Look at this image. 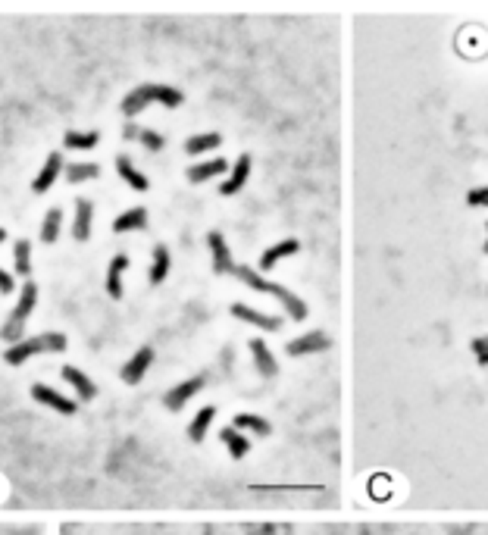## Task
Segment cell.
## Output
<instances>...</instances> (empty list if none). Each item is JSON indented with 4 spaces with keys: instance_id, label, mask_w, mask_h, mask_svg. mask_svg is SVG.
I'll use <instances>...</instances> for the list:
<instances>
[{
    "instance_id": "9a60e30c",
    "label": "cell",
    "mask_w": 488,
    "mask_h": 535,
    "mask_svg": "<svg viewBox=\"0 0 488 535\" xmlns=\"http://www.w3.org/2000/svg\"><path fill=\"white\" fill-rule=\"evenodd\" d=\"M60 376H63V382H69L72 389H76L78 401H95L97 398V385L91 382V379L85 376L78 366H63V370H60Z\"/></svg>"
},
{
    "instance_id": "603a6c76",
    "label": "cell",
    "mask_w": 488,
    "mask_h": 535,
    "mask_svg": "<svg viewBox=\"0 0 488 535\" xmlns=\"http://www.w3.org/2000/svg\"><path fill=\"white\" fill-rule=\"evenodd\" d=\"M219 438H223V445L229 447V454L235 460H242V457H247V451H251V441H247L242 432L235 429V426H225L223 432H219Z\"/></svg>"
},
{
    "instance_id": "836d02e7",
    "label": "cell",
    "mask_w": 488,
    "mask_h": 535,
    "mask_svg": "<svg viewBox=\"0 0 488 535\" xmlns=\"http://www.w3.org/2000/svg\"><path fill=\"white\" fill-rule=\"evenodd\" d=\"M123 138L125 141H138V138H141V129H138L135 123H125L123 125Z\"/></svg>"
},
{
    "instance_id": "d4e9b609",
    "label": "cell",
    "mask_w": 488,
    "mask_h": 535,
    "mask_svg": "<svg viewBox=\"0 0 488 535\" xmlns=\"http://www.w3.org/2000/svg\"><path fill=\"white\" fill-rule=\"evenodd\" d=\"M213 417H216V407H200V410L195 413V419H191V426H188V438L191 441H204Z\"/></svg>"
},
{
    "instance_id": "5bb4252c",
    "label": "cell",
    "mask_w": 488,
    "mask_h": 535,
    "mask_svg": "<svg viewBox=\"0 0 488 535\" xmlns=\"http://www.w3.org/2000/svg\"><path fill=\"white\" fill-rule=\"evenodd\" d=\"M251 357H253V366H257V373L260 376H266V379H272L279 373V363H276V354L270 351V345H266L263 338H251Z\"/></svg>"
},
{
    "instance_id": "d590c367",
    "label": "cell",
    "mask_w": 488,
    "mask_h": 535,
    "mask_svg": "<svg viewBox=\"0 0 488 535\" xmlns=\"http://www.w3.org/2000/svg\"><path fill=\"white\" fill-rule=\"evenodd\" d=\"M485 253H488V242H485Z\"/></svg>"
},
{
    "instance_id": "cb8c5ba5",
    "label": "cell",
    "mask_w": 488,
    "mask_h": 535,
    "mask_svg": "<svg viewBox=\"0 0 488 535\" xmlns=\"http://www.w3.org/2000/svg\"><path fill=\"white\" fill-rule=\"evenodd\" d=\"M219 141H223V138H219L216 132H200V135H191L188 141H185V153L200 157V153H207V151H216Z\"/></svg>"
},
{
    "instance_id": "6da1fadb",
    "label": "cell",
    "mask_w": 488,
    "mask_h": 535,
    "mask_svg": "<svg viewBox=\"0 0 488 535\" xmlns=\"http://www.w3.org/2000/svg\"><path fill=\"white\" fill-rule=\"evenodd\" d=\"M235 276L242 279V282L247 285V289H253V291H263V294H272V298L279 300V304L285 307V313H288L291 319H307V304L298 298L294 291H288L285 285H279V282H270V279H263L257 270H251V266H235Z\"/></svg>"
},
{
    "instance_id": "1f68e13d",
    "label": "cell",
    "mask_w": 488,
    "mask_h": 535,
    "mask_svg": "<svg viewBox=\"0 0 488 535\" xmlns=\"http://www.w3.org/2000/svg\"><path fill=\"white\" fill-rule=\"evenodd\" d=\"M466 204H470V207H488V185H482V188H473L470 195H466Z\"/></svg>"
},
{
    "instance_id": "7402d4cb",
    "label": "cell",
    "mask_w": 488,
    "mask_h": 535,
    "mask_svg": "<svg viewBox=\"0 0 488 535\" xmlns=\"http://www.w3.org/2000/svg\"><path fill=\"white\" fill-rule=\"evenodd\" d=\"M232 426H235L238 432L247 429V432H253V436H260V438H266V436H270V432H272L270 419L257 417V413H238V417L232 419Z\"/></svg>"
},
{
    "instance_id": "4dcf8cb0",
    "label": "cell",
    "mask_w": 488,
    "mask_h": 535,
    "mask_svg": "<svg viewBox=\"0 0 488 535\" xmlns=\"http://www.w3.org/2000/svg\"><path fill=\"white\" fill-rule=\"evenodd\" d=\"M470 351L476 354V360H479V363H482V366H488V335H479V338H473Z\"/></svg>"
},
{
    "instance_id": "d6986e66",
    "label": "cell",
    "mask_w": 488,
    "mask_h": 535,
    "mask_svg": "<svg viewBox=\"0 0 488 535\" xmlns=\"http://www.w3.org/2000/svg\"><path fill=\"white\" fill-rule=\"evenodd\" d=\"M141 229H147V210L144 207H129L125 213H119V216L113 219V232H116V235L141 232Z\"/></svg>"
},
{
    "instance_id": "e0dca14e",
    "label": "cell",
    "mask_w": 488,
    "mask_h": 535,
    "mask_svg": "<svg viewBox=\"0 0 488 535\" xmlns=\"http://www.w3.org/2000/svg\"><path fill=\"white\" fill-rule=\"evenodd\" d=\"M223 172H229V163H225L223 157H213V160H200V163H195V166H188V182H195V185H200V182H210L213 176H223Z\"/></svg>"
},
{
    "instance_id": "8fae6325",
    "label": "cell",
    "mask_w": 488,
    "mask_h": 535,
    "mask_svg": "<svg viewBox=\"0 0 488 535\" xmlns=\"http://www.w3.org/2000/svg\"><path fill=\"white\" fill-rule=\"evenodd\" d=\"M60 172H66L63 153H60V151H50V157L44 160L41 172H38L35 182H32V191H35V195H44V191H50V185L60 179Z\"/></svg>"
},
{
    "instance_id": "52a82bcc",
    "label": "cell",
    "mask_w": 488,
    "mask_h": 535,
    "mask_svg": "<svg viewBox=\"0 0 488 535\" xmlns=\"http://www.w3.org/2000/svg\"><path fill=\"white\" fill-rule=\"evenodd\" d=\"M329 345H332V338L326 335L323 329H310V332H304V335L291 338L288 345H285V351H288L291 357H304V354H319V351H326Z\"/></svg>"
},
{
    "instance_id": "8992f818",
    "label": "cell",
    "mask_w": 488,
    "mask_h": 535,
    "mask_svg": "<svg viewBox=\"0 0 488 535\" xmlns=\"http://www.w3.org/2000/svg\"><path fill=\"white\" fill-rule=\"evenodd\" d=\"M151 363H153V347L144 345V347H138L129 360H125V366L119 370V376H123L125 385H138L144 379V373L151 370Z\"/></svg>"
},
{
    "instance_id": "277c9868",
    "label": "cell",
    "mask_w": 488,
    "mask_h": 535,
    "mask_svg": "<svg viewBox=\"0 0 488 535\" xmlns=\"http://www.w3.org/2000/svg\"><path fill=\"white\" fill-rule=\"evenodd\" d=\"M38 304V285L32 282V279H25L22 289H19V300L16 307H13V313L6 317L4 329H0V338L10 341V345H19L22 341V329H25V319L32 317V310H35Z\"/></svg>"
},
{
    "instance_id": "5b68a950",
    "label": "cell",
    "mask_w": 488,
    "mask_h": 535,
    "mask_svg": "<svg viewBox=\"0 0 488 535\" xmlns=\"http://www.w3.org/2000/svg\"><path fill=\"white\" fill-rule=\"evenodd\" d=\"M207 244H210V257H213V272L216 276H235V260H232V251H229V244H225V238H223V232H210L207 235Z\"/></svg>"
},
{
    "instance_id": "4316f807",
    "label": "cell",
    "mask_w": 488,
    "mask_h": 535,
    "mask_svg": "<svg viewBox=\"0 0 488 535\" xmlns=\"http://www.w3.org/2000/svg\"><path fill=\"white\" fill-rule=\"evenodd\" d=\"M60 225H63V210L60 207H50L44 213V223H41V242L44 244H53L60 238Z\"/></svg>"
},
{
    "instance_id": "8d00e7d4",
    "label": "cell",
    "mask_w": 488,
    "mask_h": 535,
    "mask_svg": "<svg viewBox=\"0 0 488 535\" xmlns=\"http://www.w3.org/2000/svg\"><path fill=\"white\" fill-rule=\"evenodd\" d=\"M485 225H488V223H485Z\"/></svg>"
},
{
    "instance_id": "e575fe53",
    "label": "cell",
    "mask_w": 488,
    "mask_h": 535,
    "mask_svg": "<svg viewBox=\"0 0 488 535\" xmlns=\"http://www.w3.org/2000/svg\"><path fill=\"white\" fill-rule=\"evenodd\" d=\"M4 238H6V232H4V229H0V244H4Z\"/></svg>"
},
{
    "instance_id": "7c38bea8",
    "label": "cell",
    "mask_w": 488,
    "mask_h": 535,
    "mask_svg": "<svg viewBox=\"0 0 488 535\" xmlns=\"http://www.w3.org/2000/svg\"><path fill=\"white\" fill-rule=\"evenodd\" d=\"M251 153H242V157L235 160V166L229 169V176H225V182L219 185V195H225V197H232V195H238V191L247 185V179H251Z\"/></svg>"
},
{
    "instance_id": "ac0fdd59",
    "label": "cell",
    "mask_w": 488,
    "mask_h": 535,
    "mask_svg": "<svg viewBox=\"0 0 488 535\" xmlns=\"http://www.w3.org/2000/svg\"><path fill=\"white\" fill-rule=\"evenodd\" d=\"M125 270H129V257H125V253H116V257L110 260V266H106V294L116 298V300L125 294V289H123Z\"/></svg>"
},
{
    "instance_id": "3957f363",
    "label": "cell",
    "mask_w": 488,
    "mask_h": 535,
    "mask_svg": "<svg viewBox=\"0 0 488 535\" xmlns=\"http://www.w3.org/2000/svg\"><path fill=\"white\" fill-rule=\"evenodd\" d=\"M63 351H66L63 332H41L35 338H22L19 345H10V351H4V360L10 366H22L35 354H63Z\"/></svg>"
},
{
    "instance_id": "7a4b0ae2",
    "label": "cell",
    "mask_w": 488,
    "mask_h": 535,
    "mask_svg": "<svg viewBox=\"0 0 488 535\" xmlns=\"http://www.w3.org/2000/svg\"><path fill=\"white\" fill-rule=\"evenodd\" d=\"M182 100L185 95L179 88H172V85H138V88H132L129 95H125L123 100V113L125 116H138V113L144 110V106H151V104H163V106H169V110H176V106H182Z\"/></svg>"
},
{
    "instance_id": "2e32d148",
    "label": "cell",
    "mask_w": 488,
    "mask_h": 535,
    "mask_svg": "<svg viewBox=\"0 0 488 535\" xmlns=\"http://www.w3.org/2000/svg\"><path fill=\"white\" fill-rule=\"evenodd\" d=\"M300 251V242L298 238H285V242H279V244H272V247H266L263 253H260V270H276V263L279 260H285V257H294V253Z\"/></svg>"
},
{
    "instance_id": "44dd1931",
    "label": "cell",
    "mask_w": 488,
    "mask_h": 535,
    "mask_svg": "<svg viewBox=\"0 0 488 535\" xmlns=\"http://www.w3.org/2000/svg\"><path fill=\"white\" fill-rule=\"evenodd\" d=\"M169 266H172L169 247H166V244H157V247L151 251V270H147V282H151V285H160L166 276H169Z\"/></svg>"
},
{
    "instance_id": "484cf974",
    "label": "cell",
    "mask_w": 488,
    "mask_h": 535,
    "mask_svg": "<svg viewBox=\"0 0 488 535\" xmlns=\"http://www.w3.org/2000/svg\"><path fill=\"white\" fill-rule=\"evenodd\" d=\"M13 270H16V276H32V244L25 238L13 244Z\"/></svg>"
},
{
    "instance_id": "f1b7e54d",
    "label": "cell",
    "mask_w": 488,
    "mask_h": 535,
    "mask_svg": "<svg viewBox=\"0 0 488 535\" xmlns=\"http://www.w3.org/2000/svg\"><path fill=\"white\" fill-rule=\"evenodd\" d=\"M97 141H100L97 132H76V129H69L63 138L66 151H91V147H97Z\"/></svg>"
},
{
    "instance_id": "83f0119b",
    "label": "cell",
    "mask_w": 488,
    "mask_h": 535,
    "mask_svg": "<svg viewBox=\"0 0 488 535\" xmlns=\"http://www.w3.org/2000/svg\"><path fill=\"white\" fill-rule=\"evenodd\" d=\"M97 176H100L97 163H85V160H78V163H66V179H69L72 185L91 182V179H97Z\"/></svg>"
},
{
    "instance_id": "ffe728a7",
    "label": "cell",
    "mask_w": 488,
    "mask_h": 535,
    "mask_svg": "<svg viewBox=\"0 0 488 535\" xmlns=\"http://www.w3.org/2000/svg\"><path fill=\"white\" fill-rule=\"evenodd\" d=\"M116 172L123 176V182L129 185V188H135V191H147V188H151L147 176L138 169L135 163H132V157H125V153H119V157H116Z\"/></svg>"
},
{
    "instance_id": "9c48e42d",
    "label": "cell",
    "mask_w": 488,
    "mask_h": 535,
    "mask_svg": "<svg viewBox=\"0 0 488 535\" xmlns=\"http://www.w3.org/2000/svg\"><path fill=\"white\" fill-rule=\"evenodd\" d=\"M232 317L242 319L247 326H257V329H263V332L282 329V317H270V313L257 310V307H247V304H232Z\"/></svg>"
},
{
    "instance_id": "ba28073f",
    "label": "cell",
    "mask_w": 488,
    "mask_h": 535,
    "mask_svg": "<svg viewBox=\"0 0 488 535\" xmlns=\"http://www.w3.org/2000/svg\"><path fill=\"white\" fill-rule=\"evenodd\" d=\"M207 385V379L204 376H191V379H185V382H179V385H172L169 391L163 394V404H166V410H182L185 404H188L191 398L200 391Z\"/></svg>"
},
{
    "instance_id": "30bf717a",
    "label": "cell",
    "mask_w": 488,
    "mask_h": 535,
    "mask_svg": "<svg viewBox=\"0 0 488 535\" xmlns=\"http://www.w3.org/2000/svg\"><path fill=\"white\" fill-rule=\"evenodd\" d=\"M32 398L38 401V404H44V407H50V410H57V413H66V417H72L76 413V401H69L66 394H60L57 389H50V385H32Z\"/></svg>"
},
{
    "instance_id": "d6a6232c",
    "label": "cell",
    "mask_w": 488,
    "mask_h": 535,
    "mask_svg": "<svg viewBox=\"0 0 488 535\" xmlns=\"http://www.w3.org/2000/svg\"><path fill=\"white\" fill-rule=\"evenodd\" d=\"M13 291H16V279L6 270H0V294H13Z\"/></svg>"
},
{
    "instance_id": "f546056e",
    "label": "cell",
    "mask_w": 488,
    "mask_h": 535,
    "mask_svg": "<svg viewBox=\"0 0 488 535\" xmlns=\"http://www.w3.org/2000/svg\"><path fill=\"white\" fill-rule=\"evenodd\" d=\"M138 141H141L151 153H160L166 147V138L160 135V132H153V129H141V138H138Z\"/></svg>"
},
{
    "instance_id": "4fadbf2b",
    "label": "cell",
    "mask_w": 488,
    "mask_h": 535,
    "mask_svg": "<svg viewBox=\"0 0 488 535\" xmlns=\"http://www.w3.org/2000/svg\"><path fill=\"white\" fill-rule=\"evenodd\" d=\"M91 219H95L91 197H76V219H72V238L76 242H88L91 238Z\"/></svg>"
}]
</instances>
